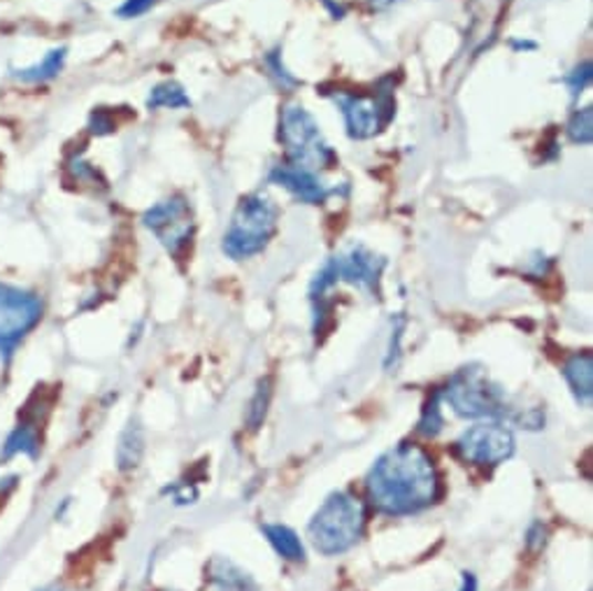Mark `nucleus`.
Returning <instances> with one entry per match:
<instances>
[{"label":"nucleus","mask_w":593,"mask_h":591,"mask_svg":"<svg viewBox=\"0 0 593 591\" xmlns=\"http://www.w3.org/2000/svg\"><path fill=\"white\" fill-rule=\"evenodd\" d=\"M366 487L379 512L392 517L415 515L438 498V473L419 445L400 443L375 462Z\"/></svg>","instance_id":"f257e3e1"},{"label":"nucleus","mask_w":593,"mask_h":591,"mask_svg":"<svg viewBox=\"0 0 593 591\" xmlns=\"http://www.w3.org/2000/svg\"><path fill=\"white\" fill-rule=\"evenodd\" d=\"M445 396L454 407L456 415L470 417V419H487V422H506L514 419L519 424H527L529 428H538L540 424L533 417H542L538 411L521 413V407H514L510 396L500 384H496L480 366H466L456 373Z\"/></svg>","instance_id":"f03ea898"},{"label":"nucleus","mask_w":593,"mask_h":591,"mask_svg":"<svg viewBox=\"0 0 593 591\" xmlns=\"http://www.w3.org/2000/svg\"><path fill=\"white\" fill-rule=\"evenodd\" d=\"M366 529V510L350 491L331 494L312 517L308 536L316 552L335 557L352 550Z\"/></svg>","instance_id":"7ed1b4c3"},{"label":"nucleus","mask_w":593,"mask_h":591,"mask_svg":"<svg viewBox=\"0 0 593 591\" xmlns=\"http://www.w3.org/2000/svg\"><path fill=\"white\" fill-rule=\"evenodd\" d=\"M278 206L268 194H249L240 198L228 224L221 249L228 259L245 261L261 255L278 231Z\"/></svg>","instance_id":"20e7f679"},{"label":"nucleus","mask_w":593,"mask_h":591,"mask_svg":"<svg viewBox=\"0 0 593 591\" xmlns=\"http://www.w3.org/2000/svg\"><path fill=\"white\" fill-rule=\"evenodd\" d=\"M280 141L289 154V164L293 166H303L316 173L337 164V156L326 143L316 120L299 103L282 107Z\"/></svg>","instance_id":"39448f33"},{"label":"nucleus","mask_w":593,"mask_h":591,"mask_svg":"<svg viewBox=\"0 0 593 591\" xmlns=\"http://www.w3.org/2000/svg\"><path fill=\"white\" fill-rule=\"evenodd\" d=\"M345 117V128L352 141H371L382 133L396 115L394 84L386 77L377 84L373 96L347 94V91H324Z\"/></svg>","instance_id":"423d86ee"},{"label":"nucleus","mask_w":593,"mask_h":591,"mask_svg":"<svg viewBox=\"0 0 593 591\" xmlns=\"http://www.w3.org/2000/svg\"><path fill=\"white\" fill-rule=\"evenodd\" d=\"M145 229L164 245L166 252L175 259L187 252L196 234V217L185 196H168L158 200L143 215Z\"/></svg>","instance_id":"0eeeda50"},{"label":"nucleus","mask_w":593,"mask_h":591,"mask_svg":"<svg viewBox=\"0 0 593 591\" xmlns=\"http://www.w3.org/2000/svg\"><path fill=\"white\" fill-rule=\"evenodd\" d=\"M456 449L470 464L498 466L514 454V436L503 422H482L464 431Z\"/></svg>","instance_id":"6e6552de"},{"label":"nucleus","mask_w":593,"mask_h":591,"mask_svg":"<svg viewBox=\"0 0 593 591\" xmlns=\"http://www.w3.org/2000/svg\"><path fill=\"white\" fill-rule=\"evenodd\" d=\"M42 317V303L35 293L0 284V350L14 348Z\"/></svg>","instance_id":"1a4fd4ad"},{"label":"nucleus","mask_w":593,"mask_h":591,"mask_svg":"<svg viewBox=\"0 0 593 591\" xmlns=\"http://www.w3.org/2000/svg\"><path fill=\"white\" fill-rule=\"evenodd\" d=\"M331 261L335 268L337 282L354 284L371 296L379 293V280H382V270L386 266V259L371 252L366 245L354 242L342 249V252L333 257Z\"/></svg>","instance_id":"9d476101"},{"label":"nucleus","mask_w":593,"mask_h":591,"mask_svg":"<svg viewBox=\"0 0 593 591\" xmlns=\"http://www.w3.org/2000/svg\"><path fill=\"white\" fill-rule=\"evenodd\" d=\"M268 179L272 182V185L287 189L293 198L308 203V206H319V203H324L331 194V189L322 179H319V175L303 166H293V164L275 166L270 170Z\"/></svg>","instance_id":"9b49d317"},{"label":"nucleus","mask_w":593,"mask_h":591,"mask_svg":"<svg viewBox=\"0 0 593 591\" xmlns=\"http://www.w3.org/2000/svg\"><path fill=\"white\" fill-rule=\"evenodd\" d=\"M208 578L217 591H261L252 576L226 557H215L210 561Z\"/></svg>","instance_id":"f8f14e48"},{"label":"nucleus","mask_w":593,"mask_h":591,"mask_svg":"<svg viewBox=\"0 0 593 591\" xmlns=\"http://www.w3.org/2000/svg\"><path fill=\"white\" fill-rule=\"evenodd\" d=\"M67 59L65 48H56L42 56V61L29 65V68H19V71H12V77L19 80L21 84H44L54 77L61 75L63 65Z\"/></svg>","instance_id":"ddd939ff"},{"label":"nucleus","mask_w":593,"mask_h":591,"mask_svg":"<svg viewBox=\"0 0 593 591\" xmlns=\"http://www.w3.org/2000/svg\"><path fill=\"white\" fill-rule=\"evenodd\" d=\"M563 375L578 401L589 405L593 396V356L589 352L575 354L563 366Z\"/></svg>","instance_id":"4468645a"},{"label":"nucleus","mask_w":593,"mask_h":591,"mask_svg":"<svg viewBox=\"0 0 593 591\" xmlns=\"http://www.w3.org/2000/svg\"><path fill=\"white\" fill-rule=\"evenodd\" d=\"M147 107L149 110H162V107H170V110H187L191 107V98L185 91V86H181L179 82L175 80H166L162 84H156L149 96H147Z\"/></svg>","instance_id":"2eb2a0df"},{"label":"nucleus","mask_w":593,"mask_h":591,"mask_svg":"<svg viewBox=\"0 0 593 591\" xmlns=\"http://www.w3.org/2000/svg\"><path fill=\"white\" fill-rule=\"evenodd\" d=\"M263 533L266 538L270 540L272 548H275V552L289 561H303L305 559V548L301 538L295 536V531H291L289 527L284 525H266L263 527Z\"/></svg>","instance_id":"dca6fc26"},{"label":"nucleus","mask_w":593,"mask_h":591,"mask_svg":"<svg viewBox=\"0 0 593 591\" xmlns=\"http://www.w3.org/2000/svg\"><path fill=\"white\" fill-rule=\"evenodd\" d=\"M143 449H145V438H143V428L138 422H131L128 428L124 431V436L119 440V447H117V462H119V468L122 470H128V468H135L143 457Z\"/></svg>","instance_id":"f3484780"},{"label":"nucleus","mask_w":593,"mask_h":591,"mask_svg":"<svg viewBox=\"0 0 593 591\" xmlns=\"http://www.w3.org/2000/svg\"><path fill=\"white\" fill-rule=\"evenodd\" d=\"M565 133H568L570 143L591 145V141H593V110L591 107L575 110L573 117H570V122L565 126Z\"/></svg>","instance_id":"a211bd4d"},{"label":"nucleus","mask_w":593,"mask_h":591,"mask_svg":"<svg viewBox=\"0 0 593 591\" xmlns=\"http://www.w3.org/2000/svg\"><path fill=\"white\" fill-rule=\"evenodd\" d=\"M263 63H266V68H268L270 77L275 80L282 89L289 91V89H295V86H301V84H303V82H301L299 77H295L293 73H289V68L282 63V54H280V50L268 52L266 59H263Z\"/></svg>","instance_id":"6ab92c4d"},{"label":"nucleus","mask_w":593,"mask_h":591,"mask_svg":"<svg viewBox=\"0 0 593 591\" xmlns=\"http://www.w3.org/2000/svg\"><path fill=\"white\" fill-rule=\"evenodd\" d=\"M591 80H593V65H591V61H584V63L575 65L573 71H570V73L563 77V84L568 86L570 96L580 98V96L584 94V89L591 84Z\"/></svg>","instance_id":"aec40b11"},{"label":"nucleus","mask_w":593,"mask_h":591,"mask_svg":"<svg viewBox=\"0 0 593 591\" xmlns=\"http://www.w3.org/2000/svg\"><path fill=\"white\" fill-rule=\"evenodd\" d=\"M440 428H443V415H440L438 396H436V398H433V401L426 405L424 417H422V422H419V434L433 438V436H438V434H440Z\"/></svg>","instance_id":"412c9836"},{"label":"nucleus","mask_w":593,"mask_h":591,"mask_svg":"<svg viewBox=\"0 0 593 591\" xmlns=\"http://www.w3.org/2000/svg\"><path fill=\"white\" fill-rule=\"evenodd\" d=\"M268 401H270V384L266 380V382L259 384L257 396L252 401V407H249V426H252V428H259V424L263 422L266 411H268Z\"/></svg>","instance_id":"4be33fe9"},{"label":"nucleus","mask_w":593,"mask_h":591,"mask_svg":"<svg viewBox=\"0 0 593 591\" xmlns=\"http://www.w3.org/2000/svg\"><path fill=\"white\" fill-rule=\"evenodd\" d=\"M67 168H71V173L75 175V179L80 182V185H105V182L98 175V170L91 164L82 162V158H75V162Z\"/></svg>","instance_id":"5701e85b"},{"label":"nucleus","mask_w":593,"mask_h":591,"mask_svg":"<svg viewBox=\"0 0 593 591\" xmlns=\"http://www.w3.org/2000/svg\"><path fill=\"white\" fill-rule=\"evenodd\" d=\"M89 131L96 133V135H105V133H112L117 131V122L112 120V115L107 110H94L89 117Z\"/></svg>","instance_id":"b1692460"},{"label":"nucleus","mask_w":593,"mask_h":591,"mask_svg":"<svg viewBox=\"0 0 593 591\" xmlns=\"http://www.w3.org/2000/svg\"><path fill=\"white\" fill-rule=\"evenodd\" d=\"M156 3V0H124L122 8L117 10V17L122 19H135L145 14L147 10H152V6Z\"/></svg>","instance_id":"393cba45"},{"label":"nucleus","mask_w":593,"mask_h":591,"mask_svg":"<svg viewBox=\"0 0 593 591\" xmlns=\"http://www.w3.org/2000/svg\"><path fill=\"white\" fill-rule=\"evenodd\" d=\"M461 591H477V580L472 573H464V587Z\"/></svg>","instance_id":"a878e982"},{"label":"nucleus","mask_w":593,"mask_h":591,"mask_svg":"<svg viewBox=\"0 0 593 591\" xmlns=\"http://www.w3.org/2000/svg\"><path fill=\"white\" fill-rule=\"evenodd\" d=\"M396 3H400V0H371V6H373L375 10H386V8H392V6H396Z\"/></svg>","instance_id":"bb28decb"},{"label":"nucleus","mask_w":593,"mask_h":591,"mask_svg":"<svg viewBox=\"0 0 593 591\" xmlns=\"http://www.w3.org/2000/svg\"><path fill=\"white\" fill-rule=\"evenodd\" d=\"M324 6H326V8H331L333 19H342V17H345V10H342V8H340V6H335V3H331V0H324Z\"/></svg>","instance_id":"cd10ccee"},{"label":"nucleus","mask_w":593,"mask_h":591,"mask_svg":"<svg viewBox=\"0 0 593 591\" xmlns=\"http://www.w3.org/2000/svg\"><path fill=\"white\" fill-rule=\"evenodd\" d=\"M514 50H535V42H521V40H514L512 42Z\"/></svg>","instance_id":"c85d7f7f"},{"label":"nucleus","mask_w":593,"mask_h":591,"mask_svg":"<svg viewBox=\"0 0 593 591\" xmlns=\"http://www.w3.org/2000/svg\"><path fill=\"white\" fill-rule=\"evenodd\" d=\"M48 591H63V589H48Z\"/></svg>","instance_id":"c756f323"}]
</instances>
